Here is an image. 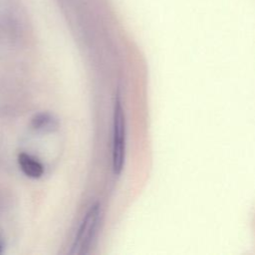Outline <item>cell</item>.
<instances>
[{
    "label": "cell",
    "mask_w": 255,
    "mask_h": 255,
    "mask_svg": "<svg viewBox=\"0 0 255 255\" xmlns=\"http://www.w3.org/2000/svg\"><path fill=\"white\" fill-rule=\"evenodd\" d=\"M31 127L37 131L50 132L58 128V122L49 113H38L31 119Z\"/></svg>",
    "instance_id": "4"
},
{
    "label": "cell",
    "mask_w": 255,
    "mask_h": 255,
    "mask_svg": "<svg viewBox=\"0 0 255 255\" xmlns=\"http://www.w3.org/2000/svg\"><path fill=\"white\" fill-rule=\"evenodd\" d=\"M127 150V124L120 92H117L113 112L112 165L114 173L120 175L124 169Z\"/></svg>",
    "instance_id": "1"
},
{
    "label": "cell",
    "mask_w": 255,
    "mask_h": 255,
    "mask_svg": "<svg viewBox=\"0 0 255 255\" xmlns=\"http://www.w3.org/2000/svg\"><path fill=\"white\" fill-rule=\"evenodd\" d=\"M18 165L21 171L29 178L38 179L44 174V166L43 164L33 155L21 152L17 157Z\"/></svg>",
    "instance_id": "3"
},
{
    "label": "cell",
    "mask_w": 255,
    "mask_h": 255,
    "mask_svg": "<svg viewBox=\"0 0 255 255\" xmlns=\"http://www.w3.org/2000/svg\"><path fill=\"white\" fill-rule=\"evenodd\" d=\"M101 222V205L99 202L92 204L87 211L72 243L70 254H87L97 236Z\"/></svg>",
    "instance_id": "2"
}]
</instances>
